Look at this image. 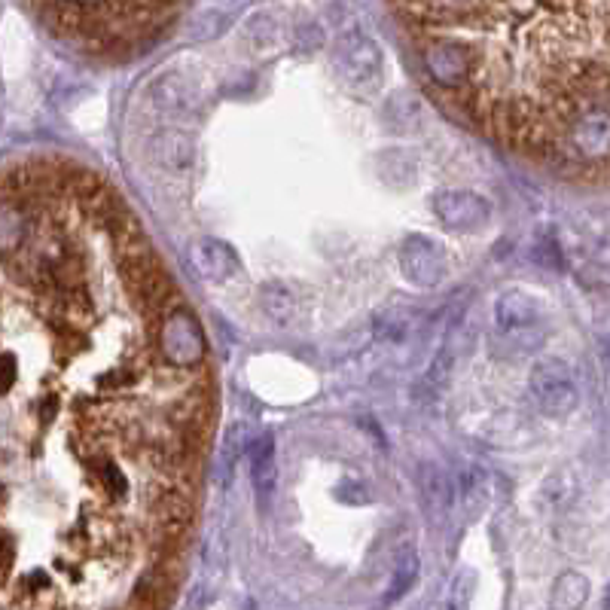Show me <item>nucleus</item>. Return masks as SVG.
Masks as SVG:
<instances>
[{
    "label": "nucleus",
    "instance_id": "nucleus-2",
    "mask_svg": "<svg viewBox=\"0 0 610 610\" xmlns=\"http://www.w3.org/2000/svg\"><path fill=\"white\" fill-rule=\"evenodd\" d=\"M443 107L513 153L607 168V0H388Z\"/></svg>",
    "mask_w": 610,
    "mask_h": 610
},
{
    "label": "nucleus",
    "instance_id": "nucleus-3",
    "mask_svg": "<svg viewBox=\"0 0 610 610\" xmlns=\"http://www.w3.org/2000/svg\"><path fill=\"white\" fill-rule=\"evenodd\" d=\"M68 49L95 61H129L153 49L187 0H22Z\"/></svg>",
    "mask_w": 610,
    "mask_h": 610
},
{
    "label": "nucleus",
    "instance_id": "nucleus-1",
    "mask_svg": "<svg viewBox=\"0 0 610 610\" xmlns=\"http://www.w3.org/2000/svg\"><path fill=\"white\" fill-rule=\"evenodd\" d=\"M214 421L202 321L113 183L0 168V610H168Z\"/></svg>",
    "mask_w": 610,
    "mask_h": 610
},
{
    "label": "nucleus",
    "instance_id": "nucleus-12",
    "mask_svg": "<svg viewBox=\"0 0 610 610\" xmlns=\"http://www.w3.org/2000/svg\"><path fill=\"white\" fill-rule=\"evenodd\" d=\"M418 556L412 553V549H406V553L397 559V568H394V583H391V589H388V595H385V601H397V598H403L412 586H415V580H418Z\"/></svg>",
    "mask_w": 610,
    "mask_h": 610
},
{
    "label": "nucleus",
    "instance_id": "nucleus-5",
    "mask_svg": "<svg viewBox=\"0 0 610 610\" xmlns=\"http://www.w3.org/2000/svg\"><path fill=\"white\" fill-rule=\"evenodd\" d=\"M400 269L412 284L434 287L446 275V257L437 241L424 235H409L400 244Z\"/></svg>",
    "mask_w": 610,
    "mask_h": 610
},
{
    "label": "nucleus",
    "instance_id": "nucleus-11",
    "mask_svg": "<svg viewBox=\"0 0 610 610\" xmlns=\"http://www.w3.org/2000/svg\"><path fill=\"white\" fill-rule=\"evenodd\" d=\"M263 312L269 321H275L278 327H290L296 318V293L284 284V281H269L263 287Z\"/></svg>",
    "mask_w": 610,
    "mask_h": 610
},
{
    "label": "nucleus",
    "instance_id": "nucleus-7",
    "mask_svg": "<svg viewBox=\"0 0 610 610\" xmlns=\"http://www.w3.org/2000/svg\"><path fill=\"white\" fill-rule=\"evenodd\" d=\"M418 498H421L427 519L443 522L452 510V501H455V485L437 464H424L418 470Z\"/></svg>",
    "mask_w": 610,
    "mask_h": 610
},
{
    "label": "nucleus",
    "instance_id": "nucleus-10",
    "mask_svg": "<svg viewBox=\"0 0 610 610\" xmlns=\"http://www.w3.org/2000/svg\"><path fill=\"white\" fill-rule=\"evenodd\" d=\"M251 482H254V492L260 498V504H269V498L275 495V440L272 434H260L251 443Z\"/></svg>",
    "mask_w": 610,
    "mask_h": 610
},
{
    "label": "nucleus",
    "instance_id": "nucleus-4",
    "mask_svg": "<svg viewBox=\"0 0 610 610\" xmlns=\"http://www.w3.org/2000/svg\"><path fill=\"white\" fill-rule=\"evenodd\" d=\"M531 391L537 397L540 412L549 418H568L580 403V391L574 385V376L559 357H540L534 363Z\"/></svg>",
    "mask_w": 610,
    "mask_h": 610
},
{
    "label": "nucleus",
    "instance_id": "nucleus-8",
    "mask_svg": "<svg viewBox=\"0 0 610 610\" xmlns=\"http://www.w3.org/2000/svg\"><path fill=\"white\" fill-rule=\"evenodd\" d=\"M540 318H543V312H540L537 299L522 290H507L495 305V321L504 333L528 330V327L540 324Z\"/></svg>",
    "mask_w": 610,
    "mask_h": 610
},
{
    "label": "nucleus",
    "instance_id": "nucleus-6",
    "mask_svg": "<svg viewBox=\"0 0 610 610\" xmlns=\"http://www.w3.org/2000/svg\"><path fill=\"white\" fill-rule=\"evenodd\" d=\"M434 211L437 217L455 229V232H476L488 223L492 211H488L485 199L473 196V193H464V190H446L434 199Z\"/></svg>",
    "mask_w": 610,
    "mask_h": 610
},
{
    "label": "nucleus",
    "instance_id": "nucleus-9",
    "mask_svg": "<svg viewBox=\"0 0 610 610\" xmlns=\"http://www.w3.org/2000/svg\"><path fill=\"white\" fill-rule=\"evenodd\" d=\"M193 263L208 281H229L241 269L238 254L220 238H202L193 251Z\"/></svg>",
    "mask_w": 610,
    "mask_h": 610
}]
</instances>
